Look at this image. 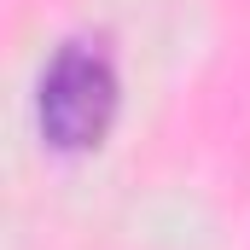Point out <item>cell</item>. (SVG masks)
I'll use <instances>...</instances> for the list:
<instances>
[{
  "label": "cell",
  "mask_w": 250,
  "mask_h": 250,
  "mask_svg": "<svg viewBox=\"0 0 250 250\" xmlns=\"http://www.w3.org/2000/svg\"><path fill=\"white\" fill-rule=\"evenodd\" d=\"M117 117V64L93 41H64L41 76V134L53 151H87Z\"/></svg>",
  "instance_id": "obj_1"
}]
</instances>
